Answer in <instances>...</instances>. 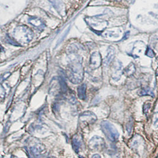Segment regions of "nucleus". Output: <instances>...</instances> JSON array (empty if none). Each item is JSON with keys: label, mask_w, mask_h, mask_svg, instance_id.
<instances>
[{"label": "nucleus", "mask_w": 158, "mask_h": 158, "mask_svg": "<svg viewBox=\"0 0 158 158\" xmlns=\"http://www.w3.org/2000/svg\"><path fill=\"white\" fill-rule=\"evenodd\" d=\"M84 68L79 57L72 58L67 68L68 78L73 84L80 83L84 79Z\"/></svg>", "instance_id": "1"}, {"label": "nucleus", "mask_w": 158, "mask_h": 158, "mask_svg": "<svg viewBox=\"0 0 158 158\" xmlns=\"http://www.w3.org/2000/svg\"><path fill=\"white\" fill-rule=\"evenodd\" d=\"M13 38L16 43L19 45H26L29 43L33 38L32 30L26 26H19L13 32Z\"/></svg>", "instance_id": "2"}, {"label": "nucleus", "mask_w": 158, "mask_h": 158, "mask_svg": "<svg viewBox=\"0 0 158 158\" xmlns=\"http://www.w3.org/2000/svg\"><path fill=\"white\" fill-rule=\"evenodd\" d=\"M101 128L108 140L112 142L118 141L119 133L111 122L107 121H103L101 124Z\"/></svg>", "instance_id": "3"}, {"label": "nucleus", "mask_w": 158, "mask_h": 158, "mask_svg": "<svg viewBox=\"0 0 158 158\" xmlns=\"http://www.w3.org/2000/svg\"><path fill=\"white\" fill-rule=\"evenodd\" d=\"M87 24L95 32L101 33L108 26V22L101 18L99 15L88 17L85 19Z\"/></svg>", "instance_id": "4"}, {"label": "nucleus", "mask_w": 158, "mask_h": 158, "mask_svg": "<svg viewBox=\"0 0 158 158\" xmlns=\"http://www.w3.org/2000/svg\"><path fill=\"white\" fill-rule=\"evenodd\" d=\"M106 146V142L104 140L100 137L95 136L89 142V148L95 151L103 150Z\"/></svg>", "instance_id": "5"}, {"label": "nucleus", "mask_w": 158, "mask_h": 158, "mask_svg": "<svg viewBox=\"0 0 158 158\" xmlns=\"http://www.w3.org/2000/svg\"><path fill=\"white\" fill-rule=\"evenodd\" d=\"M97 116L91 111H85L79 116V121L84 124H92L96 122Z\"/></svg>", "instance_id": "6"}, {"label": "nucleus", "mask_w": 158, "mask_h": 158, "mask_svg": "<svg viewBox=\"0 0 158 158\" xmlns=\"http://www.w3.org/2000/svg\"><path fill=\"white\" fill-rule=\"evenodd\" d=\"M102 63V58L100 53L98 52H95L93 53L90 57L89 60V67L95 70L99 68Z\"/></svg>", "instance_id": "7"}, {"label": "nucleus", "mask_w": 158, "mask_h": 158, "mask_svg": "<svg viewBox=\"0 0 158 158\" xmlns=\"http://www.w3.org/2000/svg\"><path fill=\"white\" fill-rule=\"evenodd\" d=\"M122 64L119 61L115 62L113 68L112 78L115 81L119 80L122 74Z\"/></svg>", "instance_id": "8"}, {"label": "nucleus", "mask_w": 158, "mask_h": 158, "mask_svg": "<svg viewBox=\"0 0 158 158\" xmlns=\"http://www.w3.org/2000/svg\"><path fill=\"white\" fill-rule=\"evenodd\" d=\"M72 147L73 150L77 153H78L83 146V140L80 135H74L72 140Z\"/></svg>", "instance_id": "9"}, {"label": "nucleus", "mask_w": 158, "mask_h": 158, "mask_svg": "<svg viewBox=\"0 0 158 158\" xmlns=\"http://www.w3.org/2000/svg\"><path fill=\"white\" fill-rule=\"evenodd\" d=\"M28 22L30 24H31L37 29H39V30L42 31L45 28V24L44 23L43 20L38 17H30L28 20Z\"/></svg>", "instance_id": "10"}, {"label": "nucleus", "mask_w": 158, "mask_h": 158, "mask_svg": "<svg viewBox=\"0 0 158 158\" xmlns=\"http://www.w3.org/2000/svg\"><path fill=\"white\" fill-rule=\"evenodd\" d=\"M107 52V55L104 60V64L106 65H108L112 62V61L114 58L115 54V49L113 46H109Z\"/></svg>", "instance_id": "11"}, {"label": "nucleus", "mask_w": 158, "mask_h": 158, "mask_svg": "<svg viewBox=\"0 0 158 158\" xmlns=\"http://www.w3.org/2000/svg\"><path fill=\"white\" fill-rule=\"evenodd\" d=\"M51 2L60 15H65V5L61 0H51Z\"/></svg>", "instance_id": "12"}, {"label": "nucleus", "mask_w": 158, "mask_h": 158, "mask_svg": "<svg viewBox=\"0 0 158 158\" xmlns=\"http://www.w3.org/2000/svg\"><path fill=\"white\" fill-rule=\"evenodd\" d=\"M43 145L41 144H36V145L32 146L30 148L31 153L34 155L37 158H39L40 156L42 155V153L43 151Z\"/></svg>", "instance_id": "13"}, {"label": "nucleus", "mask_w": 158, "mask_h": 158, "mask_svg": "<svg viewBox=\"0 0 158 158\" xmlns=\"http://www.w3.org/2000/svg\"><path fill=\"white\" fill-rule=\"evenodd\" d=\"M136 72V68L135 64L131 63L129 65H128L123 71V73L127 77H130L134 74Z\"/></svg>", "instance_id": "14"}, {"label": "nucleus", "mask_w": 158, "mask_h": 158, "mask_svg": "<svg viewBox=\"0 0 158 158\" xmlns=\"http://www.w3.org/2000/svg\"><path fill=\"white\" fill-rule=\"evenodd\" d=\"M86 86L85 84H82L78 88V95L79 99L81 100L86 99Z\"/></svg>", "instance_id": "15"}, {"label": "nucleus", "mask_w": 158, "mask_h": 158, "mask_svg": "<svg viewBox=\"0 0 158 158\" xmlns=\"http://www.w3.org/2000/svg\"><path fill=\"white\" fill-rule=\"evenodd\" d=\"M138 94L140 96H151L152 97H154L155 94L153 92L152 90V89L149 87H143L142 89H140L139 92Z\"/></svg>", "instance_id": "16"}, {"label": "nucleus", "mask_w": 158, "mask_h": 158, "mask_svg": "<svg viewBox=\"0 0 158 158\" xmlns=\"http://www.w3.org/2000/svg\"><path fill=\"white\" fill-rule=\"evenodd\" d=\"M118 33H120V32H118V31H116V30H107L104 32V36H105L106 37H110V38L115 37L116 38V37H118L120 36V34Z\"/></svg>", "instance_id": "17"}, {"label": "nucleus", "mask_w": 158, "mask_h": 158, "mask_svg": "<svg viewBox=\"0 0 158 158\" xmlns=\"http://www.w3.org/2000/svg\"><path fill=\"white\" fill-rule=\"evenodd\" d=\"M153 125L155 127H158V104L156 107L153 115Z\"/></svg>", "instance_id": "18"}, {"label": "nucleus", "mask_w": 158, "mask_h": 158, "mask_svg": "<svg viewBox=\"0 0 158 158\" xmlns=\"http://www.w3.org/2000/svg\"><path fill=\"white\" fill-rule=\"evenodd\" d=\"M146 55L150 58H153L155 57V54L154 51L150 47H148L147 50L146 51Z\"/></svg>", "instance_id": "19"}, {"label": "nucleus", "mask_w": 158, "mask_h": 158, "mask_svg": "<svg viewBox=\"0 0 158 158\" xmlns=\"http://www.w3.org/2000/svg\"><path fill=\"white\" fill-rule=\"evenodd\" d=\"M151 108V103L150 102H146V103H144L143 107V112L146 115H147V114H148V112L149 111Z\"/></svg>", "instance_id": "20"}, {"label": "nucleus", "mask_w": 158, "mask_h": 158, "mask_svg": "<svg viewBox=\"0 0 158 158\" xmlns=\"http://www.w3.org/2000/svg\"><path fill=\"white\" fill-rule=\"evenodd\" d=\"M129 32H126V34H125V36H124V38L123 39H127V37H128V36L129 35Z\"/></svg>", "instance_id": "21"}, {"label": "nucleus", "mask_w": 158, "mask_h": 158, "mask_svg": "<svg viewBox=\"0 0 158 158\" xmlns=\"http://www.w3.org/2000/svg\"><path fill=\"white\" fill-rule=\"evenodd\" d=\"M92 158H101L100 156L98 154H95L93 156Z\"/></svg>", "instance_id": "22"}, {"label": "nucleus", "mask_w": 158, "mask_h": 158, "mask_svg": "<svg viewBox=\"0 0 158 158\" xmlns=\"http://www.w3.org/2000/svg\"><path fill=\"white\" fill-rule=\"evenodd\" d=\"M114 1H118V0H114Z\"/></svg>", "instance_id": "23"}]
</instances>
